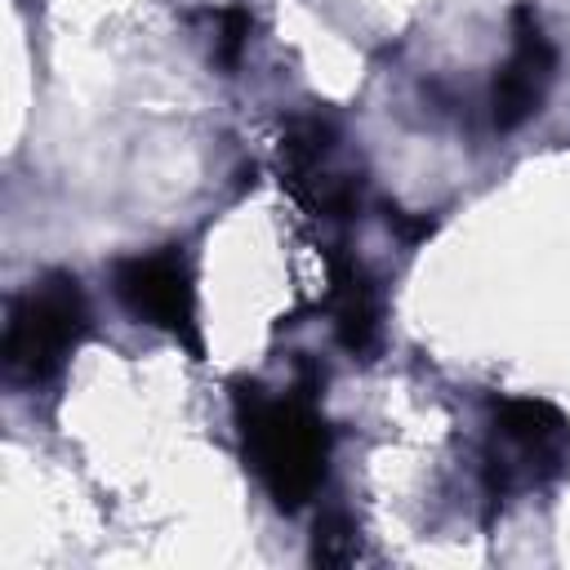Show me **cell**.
<instances>
[{
	"label": "cell",
	"mask_w": 570,
	"mask_h": 570,
	"mask_svg": "<svg viewBox=\"0 0 570 570\" xmlns=\"http://www.w3.org/2000/svg\"><path fill=\"white\" fill-rule=\"evenodd\" d=\"M387 227H392V232H401V240H405V245H414V240H423V236H432V232H436V218H428V214H419V218H414V214H405V209H392V205H387Z\"/></svg>",
	"instance_id": "obj_10"
},
{
	"label": "cell",
	"mask_w": 570,
	"mask_h": 570,
	"mask_svg": "<svg viewBox=\"0 0 570 570\" xmlns=\"http://www.w3.org/2000/svg\"><path fill=\"white\" fill-rule=\"evenodd\" d=\"M249 31H254V18H249V9H240V4H227V9L209 13V36H214L209 58H214L218 71L232 76V71L240 67V53H245V45H249Z\"/></svg>",
	"instance_id": "obj_9"
},
{
	"label": "cell",
	"mask_w": 570,
	"mask_h": 570,
	"mask_svg": "<svg viewBox=\"0 0 570 570\" xmlns=\"http://www.w3.org/2000/svg\"><path fill=\"white\" fill-rule=\"evenodd\" d=\"M111 294L134 321L169 334L191 356H205V338L196 321V276L183 245H160V249L120 258L111 267Z\"/></svg>",
	"instance_id": "obj_4"
},
{
	"label": "cell",
	"mask_w": 570,
	"mask_h": 570,
	"mask_svg": "<svg viewBox=\"0 0 570 570\" xmlns=\"http://www.w3.org/2000/svg\"><path fill=\"white\" fill-rule=\"evenodd\" d=\"M89 330H94V321H89L80 281L71 272H45L9 303L4 343H0L9 383H18V387L53 383L67 370V361L80 352Z\"/></svg>",
	"instance_id": "obj_2"
},
{
	"label": "cell",
	"mask_w": 570,
	"mask_h": 570,
	"mask_svg": "<svg viewBox=\"0 0 570 570\" xmlns=\"http://www.w3.org/2000/svg\"><path fill=\"white\" fill-rule=\"evenodd\" d=\"M281 178L294 191V200L325 223H347L361 209V178L347 165H338V125L321 111L294 116L285 125Z\"/></svg>",
	"instance_id": "obj_5"
},
{
	"label": "cell",
	"mask_w": 570,
	"mask_h": 570,
	"mask_svg": "<svg viewBox=\"0 0 570 570\" xmlns=\"http://www.w3.org/2000/svg\"><path fill=\"white\" fill-rule=\"evenodd\" d=\"M232 414L240 454L267 499L281 512H298L303 503H312L330 468V423L321 419L312 387L272 392L254 379H236Z\"/></svg>",
	"instance_id": "obj_1"
},
{
	"label": "cell",
	"mask_w": 570,
	"mask_h": 570,
	"mask_svg": "<svg viewBox=\"0 0 570 570\" xmlns=\"http://www.w3.org/2000/svg\"><path fill=\"white\" fill-rule=\"evenodd\" d=\"M334 338L352 356H370L379 343V285L352 254H330V294H325Z\"/></svg>",
	"instance_id": "obj_7"
},
{
	"label": "cell",
	"mask_w": 570,
	"mask_h": 570,
	"mask_svg": "<svg viewBox=\"0 0 570 570\" xmlns=\"http://www.w3.org/2000/svg\"><path fill=\"white\" fill-rule=\"evenodd\" d=\"M494 441L485 450V494L499 503L508 494L534 490L566 472L570 463V419L539 396L494 401Z\"/></svg>",
	"instance_id": "obj_3"
},
{
	"label": "cell",
	"mask_w": 570,
	"mask_h": 570,
	"mask_svg": "<svg viewBox=\"0 0 570 570\" xmlns=\"http://www.w3.org/2000/svg\"><path fill=\"white\" fill-rule=\"evenodd\" d=\"M552 76H557V49L543 36L534 4H517L512 9V58L494 71V85H490L494 129H521L543 107Z\"/></svg>",
	"instance_id": "obj_6"
},
{
	"label": "cell",
	"mask_w": 570,
	"mask_h": 570,
	"mask_svg": "<svg viewBox=\"0 0 570 570\" xmlns=\"http://www.w3.org/2000/svg\"><path fill=\"white\" fill-rule=\"evenodd\" d=\"M356 552H361L356 521L343 508L321 512L316 517V530H312V561L316 566H347V561H356Z\"/></svg>",
	"instance_id": "obj_8"
}]
</instances>
